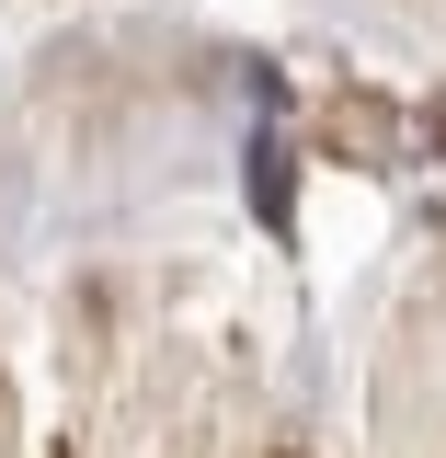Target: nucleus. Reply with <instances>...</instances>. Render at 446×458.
Instances as JSON below:
<instances>
[{"mask_svg":"<svg viewBox=\"0 0 446 458\" xmlns=\"http://www.w3.org/2000/svg\"><path fill=\"white\" fill-rule=\"evenodd\" d=\"M252 195H264V218H286V149H252Z\"/></svg>","mask_w":446,"mask_h":458,"instance_id":"f257e3e1","label":"nucleus"},{"mask_svg":"<svg viewBox=\"0 0 446 458\" xmlns=\"http://www.w3.org/2000/svg\"><path fill=\"white\" fill-rule=\"evenodd\" d=\"M435 149H446V104H435Z\"/></svg>","mask_w":446,"mask_h":458,"instance_id":"f03ea898","label":"nucleus"}]
</instances>
